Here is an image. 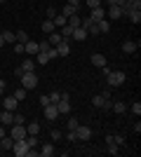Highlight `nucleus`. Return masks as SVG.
I'll list each match as a JSON object with an SVG mask.
<instances>
[{
    "mask_svg": "<svg viewBox=\"0 0 141 157\" xmlns=\"http://www.w3.org/2000/svg\"><path fill=\"white\" fill-rule=\"evenodd\" d=\"M24 52H26L28 56H35V54H38V42H35V40H26V42H24Z\"/></svg>",
    "mask_w": 141,
    "mask_h": 157,
    "instance_id": "obj_10",
    "label": "nucleus"
},
{
    "mask_svg": "<svg viewBox=\"0 0 141 157\" xmlns=\"http://www.w3.org/2000/svg\"><path fill=\"white\" fill-rule=\"evenodd\" d=\"M12 152H14L17 157H26V152H28V143H26V138H19V141H14Z\"/></svg>",
    "mask_w": 141,
    "mask_h": 157,
    "instance_id": "obj_3",
    "label": "nucleus"
},
{
    "mask_svg": "<svg viewBox=\"0 0 141 157\" xmlns=\"http://www.w3.org/2000/svg\"><path fill=\"white\" fill-rule=\"evenodd\" d=\"M52 155H54V145H52V143H42L40 157H52Z\"/></svg>",
    "mask_w": 141,
    "mask_h": 157,
    "instance_id": "obj_17",
    "label": "nucleus"
},
{
    "mask_svg": "<svg viewBox=\"0 0 141 157\" xmlns=\"http://www.w3.org/2000/svg\"><path fill=\"white\" fill-rule=\"evenodd\" d=\"M2 38H5V42H17V35L12 31H2Z\"/></svg>",
    "mask_w": 141,
    "mask_h": 157,
    "instance_id": "obj_35",
    "label": "nucleus"
},
{
    "mask_svg": "<svg viewBox=\"0 0 141 157\" xmlns=\"http://www.w3.org/2000/svg\"><path fill=\"white\" fill-rule=\"evenodd\" d=\"M106 17H108V19H120V17H122V7L111 5V7H108V12H106Z\"/></svg>",
    "mask_w": 141,
    "mask_h": 157,
    "instance_id": "obj_12",
    "label": "nucleus"
},
{
    "mask_svg": "<svg viewBox=\"0 0 141 157\" xmlns=\"http://www.w3.org/2000/svg\"><path fill=\"white\" fill-rule=\"evenodd\" d=\"M92 63L96 68H101V66H106V56L104 54H92Z\"/></svg>",
    "mask_w": 141,
    "mask_h": 157,
    "instance_id": "obj_19",
    "label": "nucleus"
},
{
    "mask_svg": "<svg viewBox=\"0 0 141 157\" xmlns=\"http://www.w3.org/2000/svg\"><path fill=\"white\" fill-rule=\"evenodd\" d=\"M136 49H139V42H132V40L122 42V52H125V54H134Z\"/></svg>",
    "mask_w": 141,
    "mask_h": 157,
    "instance_id": "obj_14",
    "label": "nucleus"
},
{
    "mask_svg": "<svg viewBox=\"0 0 141 157\" xmlns=\"http://www.w3.org/2000/svg\"><path fill=\"white\" fill-rule=\"evenodd\" d=\"M57 108H59V113H71V101H66V98H61L59 103H57Z\"/></svg>",
    "mask_w": 141,
    "mask_h": 157,
    "instance_id": "obj_26",
    "label": "nucleus"
},
{
    "mask_svg": "<svg viewBox=\"0 0 141 157\" xmlns=\"http://www.w3.org/2000/svg\"><path fill=\"white\" fill-rule=\"evenodd\" d=\"M75 134H78V138H80V141H89V138H92V129H89L87 124H78Z\"/></svg>",
    "mask_w": 141,
    "mask_h": 157,
    "instance_id": "obj_6",
    "label": "nucleus"
},
{
    "mask_svg": "<svg viewBox=\"0 0 141 157\" xmlns=\"http://www.w3.org/2000/svg\"><path fill=\"white\" fill-rule=\"evenodd\" d=\"M26 131L33 134V136H38V134H40V122H31V124L26 127Z\"/></svg>",
    "mask_w": 141,
    "mask_h": 157,
    "instance_id": "obj_28",
    "label": "nucleus"
},
{
    "mask_svg": "<svg viewBox=\"0 0 141 157\" xmlns=\"http://www.w3.org/2000/svg\"><path fill=\"white\" fill-rule=\"evenodd\" d=\"M12 124H24V115H21V113H14V120H12Z\"/></svg>",
    "mask_w": 141,
    "mask_h": 157,
    "instance_id": "obj_39",
    "label": "nucleus"
},
{
    "mask_svg": "<svg viewBox=\"0 0 141 157\" xmlns=\"http://www.w3.org/2000/svg\"><path fill=\"white\" fill-rule=\"evenodd\" d=\"M89 19L94 21V24H96V21H101V19H106V10H104V7H92V14H89Z\"/></svg>",
    "mask_w": 141,
    "mask_h": 157,
    "instance_id": "obj_7",
    "label": "nucleus"
},
{
    "mask_svg": "<svg viewBox=\"0 0 141 157\" xmlns=\"http://www.w3.org/2000/svg\"><path fill=\"white\" fill-rule=\"evenodd\" d=\"M35 63H38V66H47V63H49V56H47L45 52H38V54H35Z\"/></svg>",
    "mask_w": 141,
    "mask_h": 157,
    "instance_id": "obj_21",
    "label": "nucleus"
},
{
    "mask_svg": "<svg viewBox=\"0 0 141 157\" xmlns=\"http://www.w3.org/2000/svg\"><path fill=\"white\" fill-rule=\"evenodd\" d=\"M61 38H64V40H71V35H73V28H71V26H68V24H66V26H61Z\"/></svg>",
    "mask_w": 141,
    "mask_h": 157,
    "instance_id": "obj_29",
    "label": "nucleus"
},
{
    "mask_svg": "<svg viewBox=\"0 0 141 157\" xmlns=\"http://www.w3.org/2000/svg\"><path fill=\"white\" fill-rule=\"evenodd\" d=\"M14 35H17V42H21V45L28 40V33L26 31H19V33H14Z\"/></svg>",
    "mask_w": 141,
    "mask_h": 157,
    "instance_id": "obj_36",
    "label": "nucleus"
},
{
    "mask_svg": "<svg viewBox=\"0 0 141 157\" xmlns=\"http://www.w3.org/2000/svg\"><path fill=\"white\" fill-rule=\"evenodd\" d=\"M61 40H64V38H61V33H49V38H47V42H49L52 47H57V45L61 42Z\"/></svg>",
    "mask_w": 141,
    "mask_h": 157,
    "instance_id": "obj_24",
    "label": "nucleus"
},
{
    "mask_svg": "<svg viewBox=\"0 0 141 157\" xmlns=\"http://www.w3.org/2000/svg\"><path fill=\"white\" fill-rule=\"evenodd\" d=\"M14 52H17V54H24V45H21V42H17V45H14Z\"/></svg>",
    "mask_w": 141,
    "mask_h": 157,
    "instance_id": "obj_45",
    "label": "nucleus"
},
{
    "mask_svg": "<svg viewBox=\"0 0 141 157\" xmlns=\"http://www.w3.org/2000/svg\"><path fill=\"white\" fill-rule=\"evenodd\" d=\"M10 136H12L14 141H19V138H26V136H28V131H26V127H24V124H12Z\"/></svg>",
    "mask_w": 141,
    "mask_h": 157,
    "instance_id": "obj_5",
    "label": "nucleus"
},
{
    "mask_svg": "<svg viewBox=\"0 0 141 157\" xmlns=\"http://www.w3.org/2000/svg\"><path fill=\"white\" fill-rule=\"evenodd\" d=\"M54 28H57V26H54L52 19H45V21H42V33H47V35H49V33H54Z\"/></svg>",
    "mask_w": 141,
    "mask_h": 157,
    "instance_id": "obj_22",
    "label": "nucleus"
},
{
    "mask_svg": "<svg viewBox=\"0 0 141 157\" xmlns=\"http://www.w3.org/2000/svg\"><path fill=\"white\" fill-rule=\"evenodd\" d=\"M111 108H113V110H115V113H118V115H122V113L127 110V105L122 103V101H118V103H113V105H111Z\"/></svg>",
    "mask_w": 141,
    "mask_h": 157,
    "instance_id": "obj_31",
    "label": "nucleus"
},
{
    "mask_svg": "<svg viewBox=\"0 0 141 157\" xmlns=\"http://www.w3.org/2000/svg\"><path fill=\"white\" fill-rule=\"evenodd\" d=\"M78 124H80V122H78L75 117H68V122H66V129H68V131H75V129H78Z\"/></svg>",
    "mask_w": 141,
    "mask_h": 157,
    "instance_id": "obj_32",
    "label": "nucleus"
},
{
    "mask_svg": "<svg viewBox=\"0 0 141 157\" xmlns=\"http://www.w3.org/2000/svg\"><path fill=\"white\" fill-rule=\"evenodd\" d=\"M68 5H75V7H80V0H68Z\"/></svg>",
    "mask_w": 141,
    "mask_h": 157,
    "instance_id": "obj_50",
    "label": "nucleus"
},
{
    "mask_svg": "<svg viewBox=\"0 0 141 157\" xmlns=\"http://www.w3.org/2000/svg\"><path fill=\"white\" fill-rule=\"evenodd\" d=\"M66 138H68V141H78V134H75V131H68Z\"/></svg>",
    "mask_w": 141,
    "mask_h": 157,
    "instance_id": "obj_44",
    "label": "nucleus"
},
{
    "mask_svg": "<svg viewBox=\"0 0 141 157\" xmlns=\"http://www.w3.org/2000/svg\"><path fill=\"white\" fill-rule=\"evenodd\" d=\"M80 14H73V17H68V21H66V24H68V26H71V28H78V26H80Z\"/></svg>",
    "mask_w": 141,
    "mask_h": 157,
    "instance_id": "obj_27",
    "label": "nucleus"
},
{
    "mask_svg": "<svg viewBox=\"0 0 141 157\" xmlns=\"http://www.w3.org/2000/svg\"><path fill=\"white\" fill-rule=\"evenodd\" d=\"M104 101H106V96H104V94H96V96L92 98L94 108H104Z\"/></svg>",
    "mask_w": 141,
    "mask_h": 157,
    "instance_id": "obj_30",
    "label": "nucleus"
},
{
    "mask_svg": "<svg viewBox=\"0 0 141 157\" xmlns=\"http://www.w3.org/2000/svg\"><path fill=\"white\" fill-rule=\"evenodd\" d=\"M113 141H115L118 145H122V143H125V136H120V134H118V136H113Z\"/></svg>",
    "mask_w": 141,
    "mask_h": 157,
    "instance_id": "obj_46",
    "label": "nucleus"
},
{
    "mask_svg": "<svg viewBox=\"0 0 141 157\" xmlns=\"http://www.w3.org/2000/svg\"><path fill=\"white\" fill-rule=\"evenodd\" d=\"M45 17H47V19H54V17H57V10H54V7H47Z\"/></svg>",
    "mask_w": 141,
    "mask_h": 157,
    "instance_id": "obj_40",
    "label": "nucleus"
},
{
    "mask_svg": "<svg viewBox=\"0 0 141 157\" xmlns=\"http://www.w3.org/2000/svg\"><path fill=\"white\" fill-rule=\"evenodd\" d=\"M85 2H87L89 10H92V7H99V5H101V0H85Z\"/></svg>",
    "mask_w": 141,
    "mask_h": 157,
    "instance_id": "obj_42",
    "label": "nucleus"
},
{
    "mask_svg": "<svg viewBox=\"0 0 141 157\" xmlns=\"http://www.w3.org/2000/svg\"><path fill=\"white\" fill-rule=\"evenodd\" d=\"M33 68H35V61L33 59H24V63L19 66L21 73H33Z\"/></svg>",
    "mask_w": 141,
    "mask_h": 157,
    "instance_id": "obj_16",
    "label": "nucleus"
},
{
    "mask_svg": "<svg viewBox=\"0 0 141 157\" xmlns=\"http://www.w3.org/2000/svg\"><path fill=\"white\" fill-rule=\"evenodd\" d=\"M57 54L59 56H68L71 54V40H61L59 45H57Z\"/></svg>",
    "mask_w": 141,
    "mask_h": 157,
    "instance_id": "obj_8",
    "label": "nucleus"
},
{
    "mask_svg": "<svg viewBox=\"0 0 141 157\" xmlns=\"http://www.w3.org/2000/svg\"><path fill=\"white\" fill-rule=\"evenodd\" d=\"M47 98H49V103H59V98H61V92H52V94H49Z\"/></svg>",
    "mask_w": 141,
    "mask_h": 157,
    "instance_id": "obj_37",
    "label": "nucleus"
},
{
    "mask_svg": "<svg viewBox=\"0 0 141 157\" xmlns=\"http://www.w3.org/2000/svg\"><path fill=\"white\" fill-rule=\"evenodd\" d=\"M12 120H14V113L12 110H5V108H2V113H0V122H2V124H12Z\"/></svg>",
    "mask_w": 141,
    "mask_h": 157,
    "instance_id": "obj_13",
    "label": "nucleus"
},
{
    "mask_svg": "<svg viewBox=\"0 0 141 157\" xmlns=\"http://www.w3.org/2000/svg\"><path fill=\"white\" fill-rule=\"evenodd\" d=\"M7 136V131H5V124H2V127H0V138H5Z\"/></svg>",
    "mask_w": 141,
    "mask_h": 157,
    "instance_id": "obj_49",
    "label": "nucleus"
},
{
    "mask_svg": "<svg viewBox=\"0 0 141 157\" xmlns=\"http://www.w3.org/2000/svg\"><path fill=\"white\" fill-rule=\"evenodd\" d=\"M0 145H2V150H12V145H14V138H12V136H5V138H0Z\"/></svg>",
    "mask_w": 141,
    "mask_h": 157,
    "instance_id": "obj_23",
    "label": "nucleus"
},
{
    "mask_svg": "<svg viewBox=\"0 0 141 157\" xmlns=\"http://www.w3.org/2000/svg\"><path fill=\"white\" fill-rule=\"evenodd\" d=\"M52 21H54V26H57V28H61V26H66V21H68V19H66L61 12H57V17H54Z\"/></svg>",
    "mask_w": 141,
    "mask_h": 157,
    "instance_id": "obj_25",
    "label": "nucleus"
},
{
    "mask_svg": "<svg viewBox=\"0 0 141 157\" xmlns=\"http://www.w3.org/2000/svg\"><path fill=\"white\" fill-rule=\"evenodd\" d=\"M26 143H28V148H38V136L28 134V136H26Z\"/></svg>",
    "mask_w": 141,
    "mask_h": 157,
    "instance_id": "obj_33",
    "label": "nucleus"
},
{
    "mask_svg": "<svg viewBox=\"0 0 141 157\" xmlns=\"http://www.w3.org/2000/svg\"><path fill=\"white\" fill-rule=\"evenodd\" d=\"M5 45V38H2V33H0V47Z\"/></svg>",
    "mask_w": 141,
    "mask_h": 157,
    "instance_id": "obj_51",
    "label": "nucleus"
},
{
    "mask_svg": "<svg viewBox=\"0 0 141 157\" xmlns=\"http://www.w3.org/2000/svg\"><path fill=\"white\" fill-rule=\"evenodd\" d=\"M47 56H49V59H57V56H59V54H57V47H49V52H47Z\"/></svg>",
    "mask_w": 141,
    "mask_h": 157,
    "instance_id": "obj_43",
    "label": "nucleus"
},
{
    "mask_svg": "<svg viewBox=\"0 0 141 157\" xmlns=\"http://www.w3.org/2000/svg\"><path fill=\"white\" fill-rule=\"evenodd\" d=\"M101 73H104V75H108V73H111V66H108V63L101 66Z\"/></svg>",
    "mask_w": 141,
    "mask_h": 157,
    "instance_id": "obj_47",
    "label": "nucleus"
},
{
    "mask_svg": "<svg viewBox=\"0 0 141 157\" xmlns=\"http://www.w3.org/2000/svg\"><path fill=\"white\" fill-rule=\"evenodd\" d=\"M17 105H19V101H17V98L14 96H2V108H5V110H17Z\"/></svg>",
    "mask_w": 141,
    "mask_h": 157,
    "instance_id": "obj_9",
    "label": "nucleus"
},
{
    "mask_svg": "<svg viewBox=\"0 0 141 157\" xmlns=\"http://www.w3.org/2000/svg\"><path fill=\"white\" fill-rule=\"evenodd\" d=\"M106 82H108V87H120L122 82H125V73H120V71H111L106 75Z\"/></svg>",
    "mask_w": 141,
    "mask_h": 157,
    "instance_id": "obj_2",
    "label": "nucleus"
},
{
    "mask_svg": "<svg viewBox=\"0 0 141 157\" xmlns=\"http://www.w3.org/2000/svg\"><path fill=\"white\" fill-rule=\"evenodd\" d=\"M96 28H99V33H108V31H111V21H108V19L96 21Z\"/></svg>",
    "mask_w": 141,
    "mask_h": 157,
    "instance_id": "obj_20",
    "label": "nucleus"
},
{
    "mask_svg": "<svg viewBox=\"0 0 141 157\" xmlns=\"http://www.w3.org/2000/svg\"><path fill=\"white\" fill-rule=\"evenodd\" d=\"M85 38H87V31H85V28H82V26L73 28V35H71V40H80V42H82V40H85Z\"/></svg>",
    "mask_w": 141,
    "mask_h": 157,
    "instance_id": "obj_15",
    "label": "nucleus"
},
{
    "mask_svg": "<svg viewBox=\"0 0 141 157\" xmlns=\"http://www.w3.org/2000/svg\"><path fill=\"white\" fill-rule=\"evenodd\" d=\"M19 80H21V87H24V89H35V87H38V75H33V73H21Z\"/></svg>",
    "mask_w": 141,
    "mask_h": 157,
    "instance_id": "obj_1",
    "label": "nucleus"
},
{
    "mask_svg": "<svg viewBox=\"0 0 141 157\" xmlns=\"http://www.w3.org/2000/svg\"><path fill=\"white\" fill-rule=\"evenodd\" d=\"M12 96L17 98V101H24V98H26V89H24V87H19V89H17V92H14Z\"/></svg>",
    "mask_w": 141,
    "mask_h": 157,
    "instance_id": "obj_34",
    "label": "nucleus"
},
{
    "mask_svg": "<svg viewBox=\"0 0 141 157\" xmlns=\"http://www.w3.org/2000/svg\"><path fill=\"white\" fill-rule=\"evenodd\" d=\"M42 113H45V117L49 120V122H54V120L59 117V108H57V103H47V105H42Z\"/></svg>",
    "mask_w": 141,
    "mask_h": 157,
    "instance_id": "obj_4",
    "label": "nucleus"
},
{
    "mask_svg": "<svg viewBox=\"0 0 141 157\" xmlns=\"http://www.w3.org/2000/svg\"><path fill=\"white\" fill-rule=\"evenodd\" d=\"M127 17H129V21H132V24H141V10H129Z\"/></svg>",
    "mask_w": 141,
    "mask_h": 157,
    "instance_id": "obj_18",
    "label": "nucleus"
},
{
    "mask_svg": "<svg viewBox=\"0 0 141 157\" xmlns=\"http://www.w3.org/2000/svg\"><path fill=\"white\" fill-rule=\"evenodd\" d=\"M61 14H64V17L68 19V17H73V14H80V7H75V5H68V2H66V5L61 7Z\"/></svg>",
    "mask_w": 141,
    "mask_h": 157,
    "instance_id": "obj_11",
    "label": "nucleus"
},
{
    "mask_svg": "<svg viewBox=\"0 0 141 157\" xmlns=\"http://www.w3.org/2000/svg\"><path fill=\"white\" fill-rule=\"evenodd\" d=\"M132 113H134L136 117H139V115H141V103H139V101H136V103L132 105Z\"/></svg>",
    "mask_w": 141,
    "mask_h": 157,
    "instance_id": "obj_41",
    "label": "nucleus"
},
{
    "mask_svg": "<svg viewBox=\"0 0 141 157\" xmlns=\"http://www.w3.org/2000/svg\"><path fill=\"white\" fill-rule=\"evenodd\" d=\"M0 150H2V145H0Z\"/></svg>",
    "mask_w": 141,
    "mask_h": 157,
    "instance_id": "obj_52",
    "label": "nucleus"
},
{
    "mask_svg": "<svg viewBox=\"0 0 141 157\" xmlns=\"http://www.w3.org/2000/svg\"><path fill=\"white\" fill-rule=\"evenodd\" d=\"M5 96V82H2V80H0V98Z\"/></svg>",
    "mask_w": 141,
    "mask_h": 157,
    "instance_id": "obj_48",
    "label": "nucleus"
},
{
    "mask_svg": "<svg viewBox=\"0 0 141 157\" xmlns=\"http://www.w3.org/2000/svg\"><path fill=\"white\" fill-rule=\"evenodd\" d=\"M49 138H52V141H61V131L59 129H52V131H49Z\"/></svg>",
    "mask_w": 141,
    "mask_h": 157,
    "instance_id": "obj_38",
    "label": "nucleus"
}]
</instances>
